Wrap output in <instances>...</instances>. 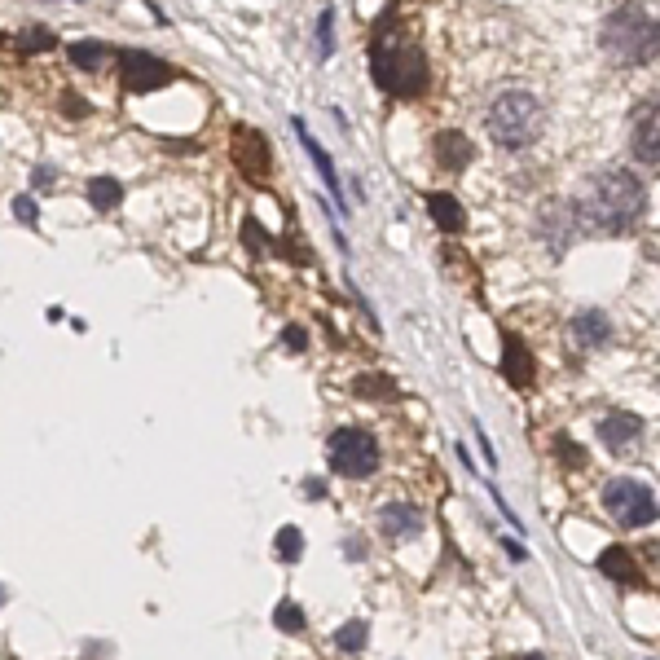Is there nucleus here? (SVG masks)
I'll return each instance as SVG.
<instances>
[{"label": "nucleus", "mask_w": 660, "mask_h": 660, "mask_svg": "<svg viewBox=\"0 0 660 660\" xmlns=\"http://www.w3.org/2000/svg\"><path fill=\"white\" fill-rule=\"evenodd\" d=\"M572 207H577L581 225L599 229V234H625L647 212V185L625 168H603V172L586 176V185H581Z\"/></svg>", "instance_id": "f257e3e1"}, {"label": "nucleus", "mask_w": 660, "mask_h": 660, "mask_svg": "<svg viewBox=\"0 0 660 660\" xmlns=\"http://www.w3.org/2000/svg\"><path fill=\"white\" fill-rule=\"evenodd\" d=\"M304 555V533L295 524H286V528H278V559L282 564H295V559Z\"/></svg>", "instance_id": "5701e85b"}, {"label": "nucleus", "mask_w": 660, "mask_h": 660, "mask_svg": "<svg viewBox=\"0 0 660 660\" xmlns=\"http://www.w3.org/2000/svg\"><path fill=\"white\" fill-rule=\"evenodd\" d=\"M119 66H124V84L132 93H150V88H163L176 80V66H168L163 58H150L141 49H124L119 53Z\"/></svg>", "instance_id": "0eeeda50"}, {"label": "nucleus", "mask_w": 660, "mask_h": 660, "mask_svg": "<svg viewBox=\"0 0 660 660\" xmlns=\"http://www.w3.org/2000/svg\"><path fill=\"white\" fill-rule=\"evenodd\" d=\"M66 115H71V119L88 115V102H84V97H75V93H66Z\"/></svg>", "instance_id": "c756f323"}, {"label": "nucleus", "mask_w": 660, "mask_h": 660, "mask_svg": "<svg viewBox=\"0 0 660 660\" xmlns=\"http://www.w3.org/2000/svg\"><path fill=\"white\" fill-rule=\"evenodd\" d=\"M379 528L392 537V542H405V537L423 533V511L414 502H388L379 511Z\"/></svg>", "instance_id": "9b49d317"}, {"label": "nucleus", "mask_w": 660, "mask_h": 660, "mask_svg": "<svg viewBox=\"0 0 660 660\" xmlns=\"http://www.w3.org/2000/svg\"><path fill=\"white\" fill-rule=\"evenodd\" d=\"M352 392L366 396V401H396V396H401L388 374H357V379H352Z\"/></svg>", "instance_id": "6ab92c4d"}, {"label": "nucleus", "mask_w": 660, "mask_h": 660, "mask_svg": "<svg viewBox=\"0 0 660 660\" xmlns=\"http://www.w3.org/2000/svg\"><path fill=\"white\" fill-rule=\"evenodd\" d=\"M572 335H577L581 348H599V344H608V339H612V322H608L603 313H594V308H590V313H577V317H572Z\"/></svg>", "instance_id": "a211bd4d"}, {"label": "nucleus", "mask_w": 660, "mask_h": 660, "mask_svg": "<svg viewBox=\"0 0 660 660\" xmlns=\"http://www.w3.org/2000/svg\"><path fill=\"white\" fill-rule=\"evenodd\" d=\"M317 53L322 58L335 53V9H322V18H317Z\"/></svg>", "instance_id": "393cba45"}, {"label": "nucleus", "mask_w": 660, "mask_h": 660, "mask_svg": "<svg viewBox=\"0 0 660 660\" xmlns=\"http://www.w3.org/2000/svg\"><path fill=\"white\" fill-rule=\"evenodd\" d=\"M603 506H608V515L621 528H647L660 520V502L656 493L647 489L643 480L634 476H616L608 480V489H603Z\"/></svg>", "instance_id": "423d86ee"}, {"label": "nucleus", "mask_w": 660, "mask_h": 660, "mask_svg": "<svg viewBox=\"0 0 660 660\" xmlns=\"http://www.w3.org/2000/svg\"><path fill=\"white\" fill-rule=\"evenodd\" d=\"M630 150L638 163H652L660 168V97L643 102L630 119Z\"/></svg>", "instance_id": "6e6552de"}, {"label": "nucleus", "mask_w": 660, "mask_h": 660, "mask_svg": "<svg viewBox=\"0 0 660 660\" xmlns=\"http://www.w3.org/2000/svg\"><path fill=\"white\" fill-rule=\"evenodd\" d=\"M366 638H370V625L366 621H348V625H339V630H335L339 652H361V647H366Z\"/></svg>", "instance_id": "4be33fe9"}, {"label": "nucleus", "mask_w": 660, "mask_h": 660, "mask_svg": "<svg viewBox=\"0 0 660 660\" xmlns=\"http://www.w3.org/2000/svg\"><path fill=\"white\" fill-rule=\"evenodd\" d=\"M480 454H484V462H489V467H498V458H493V445L484 440V427H480Z\"/></svg>", "instance_id": "7c9ffc66"}, {"label": "nucleus", "mask_w": 660, "mask_h": 660, "mask_svg": "<svg viewBox=\"0 0 660 660\" xmlns=\"http://www.w3.org/2000/svg\"><path fill=\"white\" fill-rule=\"evenodd\" d=\"M524 660H546V656H524Z\"/></svg>", "instance_id": "2f4dec72"}, {"label": "nucleus", "mask_w": 660, "mask_h": 660, "mask_svg": "<svg viewBox=\"0 0 660 660\" xmlns=\"http://www.w3.org/2000/svg\"><path fill=\"white\" fill-rule=\"evenodd\" d=\"M0 599H5V590H0Z\"/></svg>", "instance_id": "473e14b6"}, {"label": "nucleus", "mask_w": 660, "mask_h": 660, "mask_svg": "<svg viewBox=\"0 0 660 660\" xmlns=\"http://www.w3.org/2000/svg\"><path fill=\"white\" fill-rule=\"evenodd\" d=\"M88 203H93L97 212H110V207L124 203V185H119L115 176H97V181H88Z\"/></svg>", "instance_id": "aec40b11"}, {"label": "nucleus", "mask_w": 660, "mask_h": 660, "mask_svg": "<svg viewBox=\"0 0 660 660\" xmlns=\"http://www.w3.org/2000/svg\"><path fill=\"white\" fill-rule=\"evenodd\" d=\"M577 225H581V220H577V207H572V203H546L542 207V238L555 247V256H559V251H568Z\"/></svg>", "instance_id": "9d476101"}, {"label": "nucleus", "mask_w": 660, "mask_h": 660, "mask_svg": "<svg viewBox=\"0 0 660 660\" xmlns=\"http://www.w3.org/2000/svg\"><path fill=\"white\" fill-rule=\"evenodd\" d=\"M66 58H71L75 66H84V71H97V66L106 62V44H97V40H75V44H66Z\"/></svg>", "instance_id": "412c9836"}, {"label": "nucleus", "mask_w": 660, "mask_h": 660, "mask_svg": "<svg viewBox=\"0 0 660 660\" xmlns=\"http://www.w3.org/2000/svg\"><path fill=\"white\" fill-rule=\"evenodd\" d=\"M14 216H18L27 229H36V225H40V207H36V198L18 194V198H14Z\"/></svg>", "instance_id": "bb28decb"}, {"label": "nucleus", "mask_w": 660, "mask_h": 660, "mask_svg": "<svg viewBox=\"0 0 660 660\" xmlns=\"http://www.w3.org/2000/svg\"><path fill=\"white\" fill-rule=\"evenodd\" d=\"M273 625L286 634H300L304 630V612H300V603H291V599H282L278 608H273Z\"/></svg>", "instance_id": "b1692460"}, {"label": "nucleus", "mask_w": 660, "mask_h": 660, "mask_svg": "<svg viewBox=\"0 0 660 660\" xmlns=\"http://www.w3.org/2000/svg\"><path fill=\"white\" fill-rule=\"evenodd\" d=\"M594 568H599L603 577H612V581H630V586H638V581H643V572H638L634 555H630L625 546H608V550H599Z\"/></svg>", "instance_id": "2eb2a0df"}, {"label": "nucleus", "mask_w": 660, "mask_h": 660, "mask_svg": "<svg viewBox=\"0 0 660 660\" xmlns=\"http://www.w3.org/2000/svg\"><path fill=\"white\" fill-rule=\"evenodd\" d=\"M599 44L608 49L612 62L643 66L660 53V18H652L638 5H616L599 27Z\"/></svg>", "instance_id": "20e7f679"}, {"label": "nucleus", "mask_w": 660, "mask_h": 660, "mask_svg": "<svg viewBox=\"0 0 660 660\" xmlns=\"http://www.w3.org/2000/svg\"><path fill=\"white\" fill-rule=\"evenodd\" d=\"M304 498L308 502H322L326 498V480H304Z\"/></svg>", "instance_id": "c85d7f7f"}, {"label": "nucleus", "mask_w": 660, "mask_h": 660, "mask_svg": "<svg viewBox=\"0 0 660 660\" xmlns=\"http://www.w3.org/2000/svg\"><path fill=\"white\" fill-rule=\"evenodd\" d=\"M436 159L445 163L449 172H462L471 159H476V146H471L462 132H440V137H436Z\"/></svg>", "instance_id": "dca6fc26"}, {"label": "nucleus", "mask_w": 660, "mask_h": 660, "mask_svg": "<svg viewBox=\"0 0 660 660\" xmlns=\"http://www.w3.org/2000/svg\"><path fill=\"white\" fill-rule=\"evenodd\" d=\"M18 44H22V49H27V53L53 49V31H49V27H27V31H22V36H18Z\"/></svg>", "instance_id": "a878e982"}, {"label": "nucleus", "mask_w": 660, "mask_h": 660, "mask_svg": "<svg viewBox=\"0 0 660 660\" xmlns=\"http://www.w3.org/2000/svg\"><path fill=\"white\" fill-rule=\"evenodd\" d=\"M484 132L502 150H528L546 132V106L524 88H506L484 110Z\"/></svg>", "instance_id": "7ed1b4c3"}, {"label": "nucleus", "mask_w": 660, "mask_h": 660, "mask_svg": "<svg viewBox=\"0 0 660 660\" xmlns=\"http://www.w3.org/2000/svg\"><path fill=\"white\" fill-rule=\"evenodd\" d=\"M396 22H401V9L388 5L383 9V22L374 27V40H370V71L383 93L418 97L427 88V58L405 31H396Z\"/></svg>", "instance_id": "f03ea898"}, {"label": "nucleus", "mask_w": 660, "mask_h": 660, "mask_svg": "<svg viewBox=\"0 0 660 660\" xmlns=\"http://www.w3.org/2000/svg\"><path fill=\"white\" fill-rule=\"evenodd\" d=\"M234 159H238V168L247 172L256 185L269 181V146H264L260 132H251V128L238 132V137H234Z\"/></svg>", "instance_id": "1a4fd4ad"}, {"label": "nucleus", "mask_w": 660, "mask_h": 660, "mask_svg": "<svg viewBox=\"0 0 660 660\" xmlns=\"http://www.w3.org/2000/svg\"><path fill=\"white\" fill-rule=\"evenodd\" d=\"M295 137H300V146H304V154H308V159H313V168H317V176H322V181H326V190L330 194H335L339 198V203H344V190H339V176H335V163H330V154L322 150V141H317V137H308V128L300 124V119H295Z\"/></svg>", "instance_id": "4468645a"}, {"label": "nucleus", "mask_w": 660, "mask_h": 660, "mask_svg": "<svg viewBox=\"0 0 660 660\" xmlns=\"http://www.w3.org/2000/svg\"><path fill=\"white\" fill-rule=\"evenodd\" d=\"M326 462L335 476L361 480L370 471H379V440H374L366 427H339L326 440Z\"/></svg>", "instance_id": "39448f33"}, {"label": "nucleus", "mask_w": 660, "mask_h": 660, "mask_svg": "<svg viewBox=\"0 0 660 660\" xmlns=\"http://www.w3.org/2000/svg\"><path fill=\"white\" fill-rule=\"evenodd\" d=\"M533 357H528V348L520 344L515 335H506V344H502V379L511 383V388H528L533 383Z\"/></svg>", "instance_id": "ddd939ff"}, {"label": "nucleus", "mask_w": 660, "mask_h": 660, "mask_svg": "<svg viewBox=\"0 0 660 660\" xmlns=\"http://www.w3.org/2000/svg\"><path fill=\"white\" fill-rule=\"evenodd\" d=\"M282 344L295 348V352H304V348H308V335H304L300 326H286V330H282Z\"/></svg>", "instance_id": "cd10ccee"}, {"label": "nucleus", "mask_w": 660, "mask_h": 660, "mask_svg": "<svg viewBox=\"0 0 660 660\" xmlns=\"http://www.w3.org/2000/svg\"><path fill=\"white\" fill-rule=\"evenodd\" d=\"M599 440L612 449V454H625V449H634L638 445V436H643V423H638L634 414H608L599 427Z\"/></svg>", "instance_id": "f8f14e48"}, {"label": "nucleus", "mask_w": 660, "mask_h": 660, "mask_svg": "<svg viewBox=\"0 0 660 660\" xmlns=\"http://www.w3.org/2000/svg\"><path fill=\"white\" fill-rule=\"evenodd\" d=\"M427 212H432V220L440 229H449V234H462V225H467V216H462V203L454 194L445 190H432L427 194Z\"/></svg>", "instance_id": "f3484780"}]
</instances>
